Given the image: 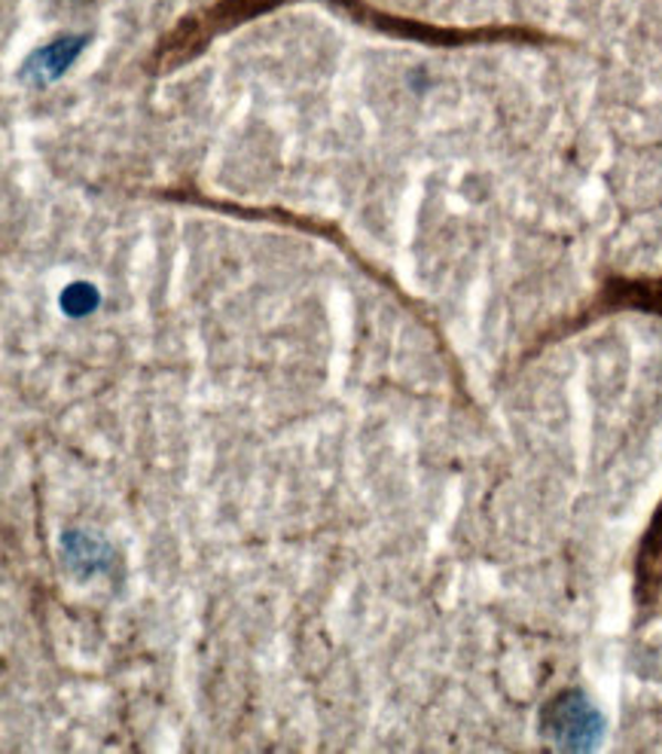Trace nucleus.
<instances>
[{
  "mask_svg": "<svg viewBox=\"0 0 662 754\" xmlns=\"http://www.w3.org/2000/svg\"><path fill=\"white\" fill-rule=\"evenodd\" d=\"M98 291L92 287V284L86 282H74L71 287H64L62 294V308L64 315H71V318H83V315H90V312H95L98 308Z\"/></svg>",
  "mask_w": 662,
  "mask_h": 754,
  "instance_id": "obj_2",
  "label": "nucleus"
},
{
  "mask_svg": "<svg viewBox=\"0 0 662 754\" xmlns=\"http://www.w3.org/2000/svg\"><path fill=\"white\" fill-rule=\"evenodd\" d=\"M83 46H86V38L55 40V43L43 46V50L34 52V55L28 59L25 67H22V80H25V83H34V86H43V83L59 80L71 64L77 62V55L83 52Z\"/></svg>",
  "mask_w": 662,
  "mask_h": 754,
  "instance_id": "obj_1",
  "label": "nucleus"
}]
</instances>
